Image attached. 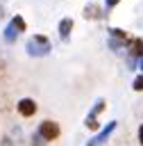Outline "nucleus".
Masks as SVG:
<instances>
[{"instance_id":"obj_2","label":"nucleus","mask_w":143,"mask_h":146,"mask_svg":"<svg viewBox=\"0 0 143 146\" xmlns=\"http://www.w3.org/2000/svg\"><path fill=\"white\" fill-rule=\"evenodd\" d=\"M20 32H25V21H23L20 16H14V18L9 21L7 30H5V41H7V43H14Z\"/></svg>"},{"instance_id":"obj_4","label":"nucleus","mask_w":143,"mask_h":146,"mask_svg":"<svg viewBox=\"0 0 143 146\" xmlns=\"http://www.w3.org/2000/svg\"><path fill=\"white\" fill-rule=\"evenodd\" d=\"M102 110H104V100H98L95 107L91 110V114L86 116V128H89V130H98V125H100V123H98V114H100Z\"/></svg>"},{"instance_id":"obj_9","label":"nucleus","mask_w":143,"mask_h":146,"mask_svg":"<svg viewBox=\"0 0 143 146\" xmlns=\"http://www.w3.org/2000/svg\"><path fill=\"white\" fill-rule=\"evenodd\" d=\"M84 16H86V18H100V16H102V9L95 7V5H86V7H84Z\"/></svg>"},{"instance_id":"obj_7","label":"nucleus","mask_w":143,"mask_h":146,"mask_svg":"<svg viewBox=\"0 0 143 146\" xmlns=\"http://www.w3.org/2000/svg\"><path fill=\"white\" fill-rule=\"evenodd\" d=\"M113 130H116V121H111V123H109V125H107V128H104V130H102V132H100L98 137H93V139H91V141H89L86 146H98V144H100L102 139H107V137H109V135H111Z\"/></svg>"},{"instance_id":"obj_10","label":"nucleus","mask_w":143,"mask_h":146,"mask_svg":"<svg viewBox=\"0 0 143 146\" xmlns=\"http://www.w3.org/2000/svg\"><path fill=\"white\" fill-rule=\"evenodd\" d=\"M134 89H136V91H143V75H138V78L134 80Z\"/></svg>"},{"instance_id":"obj_11","label":"nucleus","mask_w":143,"mask_h":146,"mask_svg":"<svg viewBox=\"0 0 143 146\" xmlns=\"http://www.w3.org/2000/svg\"><path fill=\"white\" fill-rule=\"evenodd\" d=\"M118 2H120V0H104V7H107V9H111V7H116Z\"/></svg>"},{"instance_id":"obj_12","label":"nucleus","mask_w":143,"mask_h":146,"mask_svg":"<svg viewBox=\"0 0 143 146\" xmlns=\"http://www.w3.org/2000/svg\"><path fill=\"white\" fill-rule=\"evenodd\" d=\"M138 144L143 146V123H141V128H138Z\"/></svg>"},{"instance_id":"obj_5","label":"nucleus","mask_w":143,"mask_h":146,"mask_svg":"<svg viewBox=\"0 0 143 146\" xmlns=\"http://www.w3.org/2000/svg\"><path fill=\"white\" fill-rule=\"evenodd\" d=\"M18 112H20V116H34L36 103H34L32 98H20V100H18Z\"/></svg>"},{"instance_id":"obj_13","label":"nucleus","mask_w":143,"mask_h":146,"mask_svg":"<svg viewBox=\"0 0 143 146\" xmlns=\"http://www.w3.org/2000/svg\"><path fill=\"white\" fill-rule=\"evenodd\" d=\"M138 68L143 71V55H141V59H138Z\"/></svg>"},{"instance_id":"obj_6","label":"nucleus","mask_w":143,"mask_h":146,"mask_svg":"<svg viewBox=\"0 0 143 146\" xmlns=\"http://www.w3.org/2000/svg\"><path fill=\"white\" fill-rule=\"evenodd\" d=\"M127 50H129V59L134 62L136 57L143 55V39H129L127 41Z\"/></svg>"},{"instance_id":"obj_8","label":"nucleus","mask_w":143,"mask_h":146,"mask_svg":"<svg viewBox=\"0 0 143 146\" xmlns=\"http://www.w3.org/2000/svg\"><path fill=\"white\" fill-rule=\"evenodd\" d=\"M70 30H73V18H64L59 23V36H61V41H66L70 36Z\"/></svg>"},{"instance_id":"obj_1","label":"nucleus","mask_w":143,"mask_h":146,"mask_svg":"<svg viewBox=\"0 0 143 146\" xmlns=\"http://www.w3.org/2000/svg\"><path fill=\"white\" fill-rule=\"evenodd\" d=\"M27 52L34 55V57H43V55H48V52H50V41H48V36H43V34H34V36L27 41Z\"/></svg>"},{"instance_id":"obj_3","label":"nucleus","mask_w":143,"mask_h":146,"mask_svg":"<svg viewBox=\"0 0 143 146\" xmlns=\"http://www.w3.org/2000/svg\"><path fill=\"white\" fill-rule=\"evenodd\" d=\"M59 123H54V121H43L41 125H39V135H41V139L43 141H52V139H57L59 137Z\"/></svg>"}]
</instances>
